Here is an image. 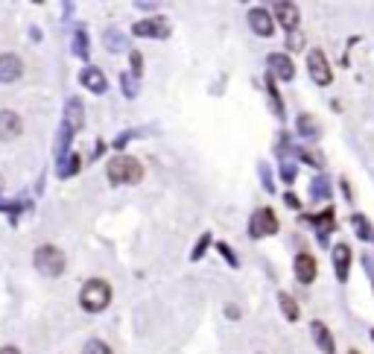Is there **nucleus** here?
Returning a JSON list of instances; mask_svg holds the SVG:
<instances>
[{
	"instance_id": "obj_24",
	"label": "nucleus",
	"mask_w": 374,
	"mask_h": 354,
	"mask_svg": "<svg viewBox=\"0 0 374 354\" xmlns=\"http://www.w3.org/2000/svg\"><path fill=\"white\" fill-rule=\"evenodd\" d=\"M73 53H77L79 59H88V35L82 30L73 35Z\"/></svg>"
},
{
	"instance_id": "obj_32",
	"label": "nucleus",
	"mask_w": 374,
	"mask_h": 354,
	"mask_svg": "<svg viewBox=\"0 0 374 354\" xmlns=\"http://www.w3.org/2000/svg\"><path fill=\"white\" fill-rule=\"evenodd\" d=\"M219 252H222V255H226V261H229L231 267H237V255H234V252H231V249H229L226 243H219Z\"/></svg>"
},
{
	"instance_id": "obj_28",
	"label": "nucleus",
	"mask_w": 374,
	"mask_h": 354,
	"mask_svg": "<svg viewBox=\"0 0 374 354\" xmlns=\"http://www.w3.org/2000/svg\"><path fill=\"white\" fill-rule=\"evenodd\" d=\"M281 179L284 182H295V164H290L284 155H281Z\"/></svg>"
},
{
	"instance_id": "obj_14",
	"label": "nucleus",
	"mask_w": 374,
	"mask_h": 354,
	"mask_svg": "<svg viewBox=\"0 0 374 354\" xmlns=\"http://www.w3.org/2000/svg\"><path fill=\"white\" fill-rule=\"evenodd\" d=\"M248 27H252L260 38H269L272 35V18H269V12L260 9V6H255L252 12H248Z\"/></svg>"
},
{
	"instance_id": "obj_5",
	"label": "nucleus",
	"mask_w": 374,
	"mask_h": 354,
	"mask_svg": "<svg viewBox=\"0 0 374 354\" xmlns=\"http://www.w3.org/2000/svg\"><path fill=\"white\" fill-rule=\"evenodd\" d=\"M307 70H310V79H313L316 85H331V79H334L331 65H328V59H325V53H321V50H310V56H307Z\"/></svg>"
},
{
	"instance_id": "obj_36",
	"label": "nucleus",
	"mask_w": 374,
	"mask_h": 354,
	"mask_svg": "<svg viewBox=\"0 0 374 354\" xmlns=\"http://www.w3.org/2000/svg\"><path fill=\"white\" fill-rule=\"evenodd\" d=\"M229 319H240V311L237 308H229Z\"/></svg>"
},
{
	"instance_id": "obj_18",
	"label": "nucleus",
	"mask_w": 374,
	"mask_h": 354,
	"mask_svg": "<svg viewBox=\"0 0 374 354\" xmlns=\"http://www.w3.org/2000/svg\"><path fill=\"white\" fill-rule=\"evenodd\" d=\"M310 197L319 199V202L331 199V182H328V176H316V179L310 182Z\"/></svg>"
},
{
	"instance_id": "obj_8",
	"label": "nucleus",
	"mask_w": 374,
	"mask_h": 354,
	"mask_svg": "<svg viewBox=\"0 0 374 354\" xmlns=\"http://www.w3.org/2000/svg\"><path fill=\"white\" fill-rule=\"evenodd\" d=\"M269 67H272V77L281 82H290L295 77V65L287 53H269Z\"/></svg>"
},
{
	"instance_id": "obj_31",
	"label": "nucleus",
	"mask_w": 374,
	"mask_h": 354,
	"mask_svg": "<svg viewBox=\"0 0 374 354\" xmlns=\"http://www.w3.org/2000/svg\"><path fill=\"white\" fill-rule=\"evenodd\" d=\"M260 176H263V187H266V191H275V184H272V176H269L266 164H260Z\"/></svg>"
},
{
	"instance_id": "obj_7",
	"label": "nucleus",
	"mask_w": 374,
	"mask_h": 354,
	"mask_svg": "<svg viewBox=\"0 0 374 354\" xmlns=\"http://www.w3.org/2000/svg\"><path fill=\"white\" fill-rule=\"evenodd\" d=\"M302 223H310V226H316V231H319V240H321V243H328V234L336 228V226H334V208L328 205V208L321 211V214H316V217H313V214H307V217H302Z\"/></svg>"
},
{
	"instance_id": "obj_22",
	"label": "nucleus",
	"mask_w": 374,
	"mask_h": 354,
	"mask_svg": "<svg viewBox=\"0 0 374 354\" xmlns=\"http://www.w3.org/2000/svg\"><path fill=\"white\" fill-rule=\"evenodd\" d=\"M278 304H281V311H284V316L290 319V322H295L298 319V304H295V299L290 296V293H278Z\"/></svg>"
},
{
	"instance_id": "obj_29",
	"label": "nucleus",
	"mask_w": 374,
	"mask_h": 354,
	"mask_svg": "<svg viewBox=\"0 0 374 354\" xmlns=\"http://www.w3.org/2000/svg\"><path fill=\"white\" fill-rule=\"evenodd\" d=\"M208 243H211V234H202V238H199V243H196V249H193V261H199V258L205 255V249H208Z\"/></svg>"
},
{
	"instance_id": "obj_38",
	"label": "nucleus",
	"mask_w": 374,
	"mask_h": 354,
	"mask_svg": "<svg viewBox=\"0 0 374 354\" xmlns=\"http://www.w3.org/2000/svg\"><path fill=\"white\" fill-rule=\"evenodd\" d=\"M371 340H374V331H371Z\"/></svg>"
},
{
	"instance_id": "obj_19",
	"label": "nucleus",
	"mask_w": 374,
	"mask_h": 354,
	"mask_svg": "<svg viewBox=\"0 0 374 354\" xmlns=\"http://www.w3.org/2000/svg\"><path fill=\"white\" fill-rule=\"evenodd\" d=\"M79 170V155L77 153H67L65 158H59V176L67 179V176H77Z\"/></svg>"
},
{
	"instance_id": "obj_34",
	"label": "nucleus",
	"mask_w": 374,
	"mask_h": 354,
	"mask_svg": "<svg viewBox=\"0 0 374 354\" xmlns=\"http://www.w3.org/2000/svg\"><path fill=\"white\" fill-rule=\"evenodd\" d=\"M290 47H292V50H298V47H302V38L292 35V38H290Z\"/></svg>"
},
{
	"instance_id": "obj_33",
	"label": "nucleus",
	"mask_w": 374,
	"mask_h": 354,
	"mask_svg": "<svg viewBox=\"0 0 374 354\" xmlns=\"http://www.w3.org/2000/svg\"><path fill=\"white\" fill-rule=\"evenodd\" d=\"M284 199H287V205H290V208H302V199H298L295 194H287Z\"/></svg>"
},
{
	"instance_id": "obj_35",
	"label": "nucleus",
	"mask_w": 374,
	"mask_h": 354,
	"mask_svg": "<svg viewBox=\"0 0 374 354\" xmlns=\"http://www.w3.org/2000/svg\"><path fill=\"white\" fill-rule=\"evenodd\" d=\"M0 354H21L15 345H6V348H0Z\"/></svg>"
},
{
	"instance_id": "obj_12",
	"label": "nucleus",
	"mask_w": 374,
	"mask_h": 354,
	"mask_svg": "<svg viewBox=\"0 0 374 354\" xmlns=\"http://www.w3.org/2000/svg\"><path fill=\"white\" fill-rule=\"evenodd\" d=\"M82 123H85V111H82V100H67V106H65V126L70 129V132H79L82 129Z\"/></svg>"
},
{
	"instance_id": "obj_23",
	"label": "nucleus",
	"mask_w": 374,
	"mask_h": 354,
	"mask_svg": "<svg viewBox=\"0 0 374 354\" xmlns=\"http://www.w3.org/2000/svg\"><path fill=\"white\" fill-rule=\"evenodd\" d=\"M351 226H354V231H357L360 240H371V238H374V231H371V226H368V220H365L363 214H354V217H351Z\"/></svg>"
},
{
	"instance_id": "obj_13",
	"label": "nucleus",
	"mask_w": 374,
	"mask_h": 354,
	"mask_svg": "<svg viewBox=\"0 0 374 354\" xmlns=\"http://www.w3.org/2000/svg\"><path fill=\"white\" fill-rule=\"evenodd\" d=\"M334 270L339 281H348V270H351V246L336 243L334 246Z\"/></svg>"
},
{
	"instance_id": "obj_11",
	"label": "nucleus",
	"mask_w": 374,
	"mask_h": 354,
	"mask_svg": "<svg viewBox=\"0 0 374 354\" xmlns=\"http://www.w3.org/2000/svg\"><path fill=\"white\" fill-rule=\"evenodd\" d=\"M295 278L302 281V284H310L316 278V258L313 255H307V252L295 255Z\"/></svg>"
},
{
	"instance_id": "obj_21",
	"label": "nucleus",
	"mask_w": 374,
	"mask_h": 354,
	"mask_svg": "<svg viewBox=\"0 0 374 354\" xmlns=\"http://www.w3.org/2000/svg\"><path fill=\"white\" fill-rule=\"evenodd\" d=\"M298 132H302L304 138H319V123L313 121V114H298Z\"/></svg>"
},
{
	"instance_id": "obj_4",
	"label": "nucleus",
	"mask_w": 374,
	"mask_h": 354,
	"mask_svg": "<svg viewBox=\"0 0 374 354\" xmlns=\"http://www.w3.org/2000/svg\"><path fill=\"white\" fill-rule=\"evenodd\" d=\"M275 231H278L275 211H272V208H258L252 214V223H248V234H252L255 240H260V238H269V234H275Z\"/></svg>"
},
{
	"instance_id": "obj_17",
	"label": "nucleus",
	"mask_w": 374,
	"mask_h": 354,
	"mask_svg": "<svg viewBox=\"0 0 374 354\" xmlns=\"http://www.w3.org/2000/svg\"><path fill=\"white\" fill-rule=\"evenodd\" d=\"M313 337H316V345L325 351V354H334V337L325 328V322H313Z\"/></svg>"
},
{
	"instance_id": "obj_15",
	"label": "nucleus",
	"mask_w": 374,
	"mask_h": 354,
	"mask_svg": "<svg viewBox=\"0 0 374 354\" xmlns=\"http://www.w3.org/2000/svg\"><path fill=\"white\" fill-rule=\"evenodd\" d=\"M79 82H82L88 91H94V94H103V91L109 88V82H106V77H103V70H97V67H85L82 74H79Z\"/></svg>"
},
{
	"instance_id": "obj_26",
	"label": "nucleus",
	"mask_w": 374,
	"mask_h": 354,
	"mask_svg": "<svg viewBox=\"0 0 374 354\" xmlns=\"http://www.w3.org/2000/svg\"><path fill=\"white\" fill-rule=\"evenodd\" d=\"M120 82H123V94H126V97H138V82L132 74H123Z\"/></svg>"
},
{
	"instance_id": "obj_25",
	"label": "nucleus",
	"mask_w": 374,
	"mask_h": 354,
	"mask_svg": "<svg viewBox=\"0 0 374 354\" xmlns=\"http://www.w3.org/2000/svg\"><path fill=\"white\" fill-rule=\"evenodd\" d=\"M82 354H114L103 340H88L85 343V348H82Z\"/></svg>"
},
{
	"instance_id": "obj_3",
	"label": "nucleus",
	"mask_w": 374,
	"mask_h": 354,
	"mask_svg": "<svg viewBox=\"0 0 374 354\" xmlns=\"http://www.w3.org/2000/svg\"><path fill=\"white\" fill-rule=\"evenodd\" d=\"M33 264H35L38 272H44V275H50V278H56V275L65 272V255H62V249L44 243V246L35 249Z\"/></svg>"
},
{
	"instance_id": "obj_37",
	"label": "nucleus",
	"mask_w": 374,
	"mask_h": 354,
	"mask_svg": "<svg viewBox=\"0 0 374 354\" xmlns=\"http://www.w3.org/2000/svg\"><path fill=\"white\" fill-rule=\"evenodd\" d=\"M348 354H360V351H357V348H351V351H348Z\"/></svg>"
},
{
	"instance_id": "obj_6",
	"label": "nucleus",
	"mask_w": 374,
	"mask_h": 354,
	"mask_svg": "<svg viewBox=\"0 0 374 354\" xmlns=\"http://www.w3.org/2000/svg\"><path fill=\"white\" fill-rule=\"evenodd\" d=\"M135 35L141 38H167L170 35V23L164 18H149V21H138L132 27Z\"/></svg>"
},
{
	"instance_id": "obj_20",
	"label": "nucleus",
	"mask_w": 374,
	"mask_h": 354,
	"mask_svg": "<svg viewBox=\"0 0 374 354\" xmlns=\"http://www.w3.org/2000/svg\"><path fill=\"white\" fill-rule=\"evenodd\" d=\"M106 47H109L111 53L126 50V47H129V35H123L120 30H109V33H106Z\"/></svg>"
},
{
	"instance_id": "obj_16",
	"label": "nucleus",
	"mask_w": 374,
	"mask_h": 354,
	"mask_svg": "<svg viewBox=\"0 0 374 354\" xmlns=\"http://www.w3.org/2000/svg\"><path fill=\"white\" fill-rule=\"evenodd\" d=\"M275 18H278V23L284 30H295L298 27V6L295 4H275Z\"/></svg>"
},
{
	"instance_id": "obj_1",
	"label": "nucleus",
	"mask_w": 374,
	"mask_h": 354,
	"mask_svg": "<svg viewBox=\"0 0 374 354\" xmlns=\"http://www.w3.org/2000/svg\"><path fill=\"white\" fill-rule=\"evenodd\" d=\"M109 179L111 184H138L143 179V167L132 158V155H114L109 161Z\"/></svg>"
},
{
	"instance_id": "obj_30",
	"label": "nucleus",
	"mask_w": 374,
	"mask_h": 354,
	"mask_svg": "<svg viewBox=\"0 0 374 354\" xmlns=\"http://www.w3.org/2000/svg\"><path fill=\"white\" fill-rule=\"evenodd\" d=\"M129 59H132V77L143 74V56H141V53H132Z\"/></svg>"
},
{
	"instance_id": "obj_2",
	"label": "nucleus",
	"mask_w": 374,
	"mask_h": 354,
	"mask_svg": "<svg viewBox=\"0 0 374 354\" xmlns=\"http://www.w3.org/2000/svg\"><path fill=\"white\" fill-rule=\"evenodd\" d=\"M109 302H111V287L106 284L103 278H91L88 284L82 287L79 293V304L88 311V314H99V311H106L109 308Z\"/></svg>"
},
{
	"instance_id": "obj_10",
	"label": "nucleus",
	"mask_w": 374,
	"mask_h": 354,
	"mask_svg": "<svg viewBox=\"0 0 374 354\" xmlns=\"http://www.w3.org/2000/svg\"><path fill=\"white\" fill-rule=\"evenodd\" d=\"M21 129H23V123L15 111H0V140H4V144L6 140H15L21 135Z\"/></svg>"
},
{
	"instance_id": "obj_27",
	"label": "nucleus",
	"mask_w": 374,
	"mask_h": 354,
	"mask_svg": "<svg viewBox=\"0 0 374 354\" xmlns=\"http://www.w3.org/2000/svg\"><path fill=\"white\" fill-rule=\"evenodd\" d=\"M295 153H298V161H307V164H313V167H321V164H325L321 155H316L313 150H295Z\"/></svg>"
},
{
	"instance_id": "obj_9",
	"label": "nucleus",
	"mask_w": 374,
	"mask_h": 354,
	"mask_svg": "<svg viewBox=\"0 0 374 354\" xmlns=\"http://www.w3.org/2000/svg\"><path fill=\"white\" fill-rule=\"evenodd\" d=\"M21 74H23V65H21V59L15 53H4V56H0V82H4V85L18 82Z\"/></svg>"
}]
</instances>
